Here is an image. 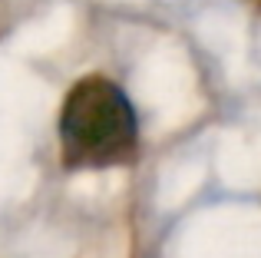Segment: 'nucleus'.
Returning a JSON list of instances; mask_svg holds the SVG:
<instances>
[{
	"label": "nucleus",
	"instance_id": "nucleus-2",
	"mask_svg": "<svg viewBox=\"0 0 261 258\" xmlns=\"http://www.w3.org/2000/svg\"><path fill=\"white\" fill-rule=\"evenodd\" d=\"M248 4H251V7H255V10L261 13V0H248Z\"/></svg>",
	"mask_w": 261,
	"mask_h": 258
},
{
	"label": "nucleus",
	"instance_id": "nucleus-1",
	"mask_svg": "<svg viewBox=\"0 0 261 258\" xmlns=\"http://www.w3.org/2000/svg\"><path fill=\"white\" fill-rule=\"evenodd\" d=\"M60 149L66 169L122 166L139 149V123L122 86L106 76H83L60 110Z\"/></svg>",
	"mask_w": 261,
	"mask_h": 258
}]
</instances>
